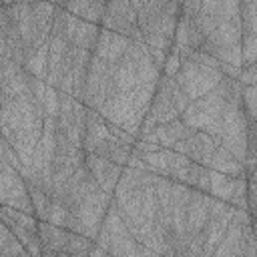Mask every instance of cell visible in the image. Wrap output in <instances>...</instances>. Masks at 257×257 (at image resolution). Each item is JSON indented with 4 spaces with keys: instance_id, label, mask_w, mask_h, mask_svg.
<instances>
[{
    "instance_id": "8",
    "label": "cell",
    "mask_w": 257,
    "mask_h": 257,
    "mask_svg": "<svg viewBox=\"0 0 257 257\" xmlns=\"http://www.w3.org/2000/svg\"><path fill=\"white\" fill-rule=\"evenodd\" d=\"M211 193L193 189L191 201L187 205V233H203L209 221Z\"/></svg>"
},
{
    "instance_id": "14",
    "label": "cell",
    "mask_w": 257,
    "mask_h": 257,
    "mask_svg": "<svg viewBox=\"0 0 257 257\" xmlns=\"http://www.w3.org/2000/svg\"><path fill=\"white\" fill-rule=\"evenodd\" d=\"M235 185H237V177H229L225 173H219V171H213L211 169V187H209V193L213 197L223 199V201L229 203L231 201V195L235 191Z\"/></svg>"
},
{
    "instance_id": "11",
    "label": "cell",
    "mask_w": 257,
    "mask_h": 257,
    "mask_svg": "<svg viewBox=\"0 0 257 257\" xmlns=\"http://www.w3.org/2000/svg\"><path fill=\"white\" fill-rule=\"evenodd\" d=\"M209 169L219 171V173H225V175H229V177H241V175H247L243 163L237 161V159H235L225 147H221V145L217 147V151H215V155H213V159H211Z\"/></svg>"
},
{
    "instance_id": "18",
    "label": "cell",
    "mask_w": 257,
    "mask_h": 257,
    "mask_svg": "<svg viewBox=\"0 0 257 257\" xmlns=\"http://www.w3.org/2000/svg\"><path fill=\"white\" fill-rule=\"evenodd\" d=\"M241 106L249 120H257V88L251 84H243L241 92Z\"/></svg>"
},
{
    "instance_id": "5",
    "label": "cell",
    "mask_w": 257,
    "mask_h": 257,
    "mask_svg": "<svg viewBox=\"0 0 257 257\" xmlns=\"http://www.w3.org/2000/svg\"><path fill=\"white\" fill-rule=\"evenodd\" d=\"M217 147H219V143H217V139H215L213 135H209V133H205V131H195L191 137H187V139L175 143L173 149H175L177 153L187 155L191 161L209 167V165H211V159H213V155H215V151H217Z\"/></svg>"
},
{
    "instance_id": "26",
    "label": "cell",
    "mask_w": 257,
    "mask_h": 257,
    "mask_svg": "<svg viewBox=\"0 0 257 257\" xmlns=\"http://www.w3.org/2000/svg\"><path fill=\"white\" fill-rule=\"evenodd\" d=\"M16 0H2V6H8V4H14Z\"/></svg>"
},
{
    "instance_id": "27",
    "label": "cell",
    "mask_w": 257,
    "mask_h": 257,
    "mask_svg": "<svg viewBox=\"0 0 257 257\" xmlns=\"http://www.w3.org/2000/svg\"><path fill=\"white\" fill-rule=\"evenodd\" d=\"M48 2H52V4H58V6H62V4H64V0H48Z\"/></svg>"
},
{
    "instance_id": "20",
    "label": "cell",
    "mask_w": 257,
    "mask_h": 257,
    "mask_svg": "<svg viewBox=\"0 0 257 257\" xmlns=\"http://www.w3.org/2000/svg\"><path fill=\"white\" fill-rule=\"evenodd\" d=\"M106 14V0H92L88 4V8L84 10L82 14V20H88V22H94V24H100L102 18Z\"/></svg>"
},
{
    "instance_id": "25",
    "label": "cell",
    "mask_w": 257,
    "mask_h": 257,
    "mask_svg": "<svg viewBox=\"0 0 257 257\" xmlns=\"http://www.w3.org/2000/svg\"><path fill=\"white\" fill-rule=\"evenodd\" d=\"M253 233H255V239H257V219L253 217Z\"/></svg>"
},
{
    "instance_id": "9",
    "label": "cell",
    "mask_w": 257,
    "mask_h": 257,
    "mask_svg": "<svg viewBox=\"0 0 257 257\" xmlns=\"http://www.w3.org/2000/svg\"><path fill=\"white\" fill-rule=\"evenodd\" d=\"M193 133H195V131H193L191 126H187L185 120H183L181 116L175 118V120H171V122L157 124V128L153 131L155 141H157L161 147H165V149H173L175 143H179V141L191 137Z\"/></svg>"
},
{
    "instance_id": "1",
    "label": "cell",
    "mask_w": 257,
    "mask_h": 257,
    "mask_svg": "<svg viewBox=\"0 0 257 257\" xmlns=\"http://www.w3.org/2000/svg\"><path fill=\"white\" fill-rule=\"evenodd\" d=\"M223 76L225 74L221 68L203 66V64L193 62L191 58H181V70L175 74V78L179 80V84L183 86V90L187 92L191 100L201 98L213 88H217Z\"/></svg>"
},
{
    "instance_id": "23",
    "label": "cell",
    "mask_w": 257,
    "mask_h": 257,
    "mask_svg": "<svg viewBox=\"0 0 257 257\" xmlns=\"http://www.w3.org/2000/svg\"><path fill=\"white\" fill-rule=\"evenodd\" d=\"M247 203H249V213L257 219V183L249 181L247 187Z\"/></svg>"
},
{
    "instance_id": "24",
    "label": "cell",
    "mask_w": 257,
    "mask_h": 257,
    "mask_svg": "<svg viewBox=\"0 0 257 257\" xmlns=\"http://www.w3.org/2000/svg\"><path fill=\"white\" fill-rule=\"evenodd\" d=\"M221 4H223V0H201V12L217 16V12H219Z\"/></svg>"
},
{
    "instance_id": "4",
    "label": "cell",
    "mask_w": 257,
    "mask_h": 257,
    "mask_svg": "<svg viewBox=\"0 0 257 257\" xmlns=\"http://www.w3.org/2000/svg\"><path fill=\"white\" fill-rule=\"evenodd\" d=\"M253 219V215L249 213V209H237L233 213V219L227 225V231L223 235V239L219 241V245L215 247L213 255H247V243L243 239V225L249 223Z\"/></svg>"
},
{
    "instance_id": "19",
    "label": "cell",
    "mask_w": 257,
    "mask_h": 257,
    "mask_svg": "<svg viewBox=\"0 0 257 257\" xmlns=\"http://www.w3.org/2000/svg\"><path fill=\"white\" fill-rule=\"evenodd\" d=\"M241 48H243V68L251 66L257 60V34H243Z\"/></svg>"
},
{
    "instance_id": "16",
    "label": "cell",
    "mask_w": 257,
    "mask_h": 257,
    "mask_svg": "<svg viewBox=\"0 0 257 257\" xmlns=\"http://www.w3.org/2000/svg\"><path fill=\"white\" fill-rule=\"evenodd\" d=\"M30 191V199H32V205H34V213L40 221H48V213H50V203H52V197L40 189V187H28Z\"/></svg>"
},
{
    "instance_id": "7",
    "label": "cell",
    "mask_w": 257,
    "mask_h": 257,
    "mask_svg": "<svg viewBox=\"0 0 257 257\" xmlns=\"http://www.w3.org/2000/svg\"><path fill=\"white\" fill-rule=\"evenodd\" d=\"M128 44H131L128 36H124L120 32H114V30H106V28L100 26V34H98L96 46L92 48V54L110 62V64H116L126 54Z\"/></svg>"
},
{
    "instance_id": "29",
    "label": "cell",
    "mask_w": 257,
    "mask_h": 257,
    "mask_svg": "<svg viewBox=\"0 0 257 257\" xmlns=\"http://www.w3.org/2000/svg\"><path fill=\"white\" fill-rule=\"evenodd\" d=\"M177 2H179V4H183V2H185V0H177Z\"/></svg>"
},
{
    "instance_id": "2",
    "label": "cell",
    "mask_w": 257,
    "mask_h": 257,
    "mask_svg": "<svg viewBox=\"0 0 257 257\" xmlns=\"http://www.w3.org/2000/svg\"><path fill=\"white\" fill-rule=\"evenodd\" d=\"M110 205H112V195L106 193L104 189H98L92 195H88L78 207L70 209L78 221V231L82 235H86L88 239L96 241L100 225H102L104 215H106Z\"/></svg>"
},
{
    "instance_id": "22",
    "label": "cell",
    "mask_w": 257,
    "mask_h": 257,
    "mask_svg": "<svg viewBox=\"0 0 257 257\" xmlns=\"http://www.w3.org/2000/svg\"><path fill=\"white\" fill-rule=\"evenodd\" d=\"M179 70H181V56L169 52V56L165 60V66H163V74L165 76H175Z\"/></svg>"
},
{
    "instance_id": "28",
    "label": "cell",
    "mask_w": 257,
    "mask_h": 257,
    "mask_svg": "<svg viewBox=\"0 0 257 257\" xmlns=\"http://www.w3.org/2000/svg\"><path fill=\"white\" fill-rule=\"evenodd\" d=\"M245 68H247V66H245ZM249 68H253V70H255V72H257V60H255V62H253V64H251V66H249Z\"/></svg>"
},
{
    "instance_id": "3",
    "label": "cell",
    "mask_w": 257,
    "mask_h": 257,
    "mask_svg": "<svg viewBox=\"0 0 257 257\" xmlns=\"http://www.w3.org/2000/svg\"><path fill=\"white\" fill-rule=\"evenodd\" d=\"M0 203L26 213H34L28 185L20 171L12 167L8 161H0Z\"/></svg>"
},
{
    "instance_id": "10",
    "label": "cell",
    "mask_w": 257,
    "mask_h": 257,
    "mask_svg": "<svg viewBox=\"0 0 257 257\" xmlns=\"http://www.w3.org/2000/svg\"><path fill=\"white\" fill-rule=\"evenodd\" d=\"M139 84V74H137V64L133 58L122 56L120 62H116V72H114V92H133Z\"/></svg>"
},
{
    "instance_id": "21",
    "label": "cell",
    "mask_w": 257,
    "mask_h": 257,
    "mask_svg": "<svg viewBox=\"0 0 257 257\" xmlns=\"http://www.w3.org/2000/svg\"><path fill=\"white\" fill-rule=\"evenodd\" d=\"M92 0H64V8H66V12H70V14H74V16H78V18H82V14H84V10L88 8V4H90Z\"/></svg>"
},
{
    "instance_id": "17",
    "label": "cell",
    "mask_w": 257,
    "mask_h": 257,
    "mask_svg": "<svg viewBox=\"0 0 257 257\" xmlns=\"http://www.w3.org/2000/svg\"><path fill=\"white\" fill-rule=\"evenodd\" d=\"M243 34H257V0H241Z\"/></svg>"
},
{
    "instance_id": "12",
    "label": "cell",
    "mask_w": 257,
    "mask_h": 257,
    "mask_svg": "<svg viewBox=\"0 0 257 257\" xmlns=\"http://www.w3.org/2000/svg\"><path fill=\"white\" fill-rule=\"evenodd\" d=\"M0 257H30L22 241L6 223L0 225Z\"/></svg>"
},
{
    "instance_id": "6",
    "label": "cell",
    "mask_w": 257,
    "mask_h": 257,
    "mask_svg": "<svg viewBox=\"0 0 257 257\" xmlns=\"http://www.w3.org/2000/svg\"><path fill=\"white\" fill-rule=\"evenodd\" d=\"M84 165L90 171V175L96 179V183L100 185V189H104L106 193L112 195L124 167H120V165H116V163H112L106 157H100L96 153H86Z\"/></svg>"
},
{
    "instance_id": "13",
    "label": "cell",
    "mask_w": 257,
    "mask_h": 257,
    "mask_svg": "<svg viewBox=\"0 0 257 257\" xmlns=\"http://www.w3.org/2000/svg\"><path fill=\"white\" fill-rule=\"evenodd\" d=\"M98 34H100V24H94V22H88V20H82L80 18V22L76 26V32L72 36V44L78 46V48L92 50L96 46Z\"/></svg>"
},
{
    "instance_id": "15",
    "label": "cell",
    "mask_w": 257,
    "mask_h": 257,
    "mask_svg": "<svg viewBox=\"0 0 257 257\" xmlns=\"http://www.w3.org/2000/svg\"><path fill=\"white\" fill-rule=\"evenodd\" d=\"M169 155H171V149H155V151H149L143 155V161H145V167L157 175H167L169 177Z\"/></svg>"
}]
</instances>
